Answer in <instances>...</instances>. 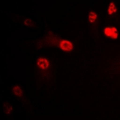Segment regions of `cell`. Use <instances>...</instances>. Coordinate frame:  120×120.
Masks as SVG:
<instances>
[{
    "mask_svg": "<svg viewBox=\"0 0 120 120\" xmlns=\"http://www.w3.org/2000/svg\"><path fill=\"white\" fill-rule=\"evenodd\" d=\"M13 108L8 103H4V111L6 114H9L12 111Z\"/></svg>",
    "mask_w": 120,
    "mask_h": 120,
    "instance_id": "cell-7",
    "label": "cell"
},
{
    "mask_svg": "<svg viewBox=\"0 0 120 120\" xmlns=\"http://www.w3.org/2000/svg\"><path fill=\"white\" fill-rule=\"evenodd\" d=\"M13 93H14L15 96H18V97H21L23 95V92H22V90L19 86H15V87L13 88L12 90Z\"/></svg>",
    "mask_w": 120,
    "mask_h": 120,
    "instance_id": "cell-4",
    "label": "cell"
},
{
    "mask_svg": "<svg viewBox=\"0 0 120 120\" xmlns=\"http://www.w3.org/2000/svg\"><path fill=\"white\" fill-rule=\"evenodd\" d=\"M24 23H25V25H26V26H31L32 25V23H33V22H32V21L31 20V19H28L25 21Z\"/></svg>",
    "mask_w": 120,
    "mask_h": 120,
    "instance_id": "cell-8",
    "label": "cell"
},
{
    "mask_svg": "<svg viewBox=\"0 0 120 120\" xmlns=\"http://www.w3.org/2000/svg\"><path fill=\"white\" fill-rule=\"evenodd\" d=\"M105 34L107 37L113 39H116L118 37V33L117 29L115 27L106 28L105 29Z\"/></svg>",
    "mask_w": 120,
    "mask_h": 120,
    "instance_id": "cell-1",
    "label": "cell"
},
{
    "mask_svg": "<svg viewBox=\"0 0 120 120\" xmlns=\"http://www.w3.org/2000/svg\"><path fill=\"white\" fill-rule=\"evenodd\" d=\"M116 12V8L115 7L114 3L113 2L111 3V4H109V7L108 9V13L109 15H112V14L115 13Z\"/></svg>",
    "mask_w": 120,
    "mask_h": 120,
    "instance_id": "cell-5",
    "label": "cell"
},
{
    "mask_svg": "<svg viewBox=\"0 0 120 120\" xmlns=\"http://www.w3.org/2000/svg\"><path fill=\"white\" fill-rule=\"evenodd\" d=\"M37 64L41 70H47L49 67V62L45 58H39L37 61Z\"/></svg>",
    "mask_w": 120,
    "mask_h": 120,
    "instance_id": "cell-3",
    "label": "cell"
},
{
    "mask_svg": "<svg viewBox=\"0 0 120 120\" xmlns=\"http://www.w3.org/2000/svg\"><path fill=\"white\" fill-rule=\"evenodd\" d=\"M60 48L64 52H71L73 49V45L70 41L63 40L60 43Z\"/></svg>",
    "mask_w": 120,
    "mask_h": 120,
    "instance_id": "cell-2",
    "label": "cell"
},
{
    "mask_svg": "<svg viewBox=\"0 0 120 120\" xmlns=\"http://www.w3.org/2000/svg\"><path fill=\"white\" fill-rule=\"evenodd\" d=\"M97 14L95 13L93 11H91L90 12L88 15V19H89V21H90L91 23H94L96 20L97 19Z\"/></svg>",
    "mask_w": 120,
    "mask_h": 120,
    "instance_id": "cell-6",
    "label": "cell"
}]
</instances>
